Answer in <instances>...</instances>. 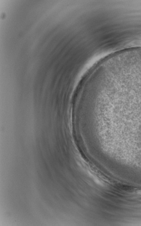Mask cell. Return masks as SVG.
Returning <instances> with one entry per match:
<instances>
[{
    "label": "cell",
    "instance_id": "obj_1",
    "mask_svg": "<svg viewBox=\"0 0 141 226\" xmlns=\"http://www.w3.org/2000/svg\"><path fill=\"white\" fill-rule=\"evenodd\" d=\"M138 193H139V194H141V192H138Z\"/></svg>",
    "mask_w": 141,
    "mask_h": 226
}]
</instances>
